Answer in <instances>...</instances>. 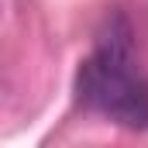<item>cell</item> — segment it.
I'll return each mask as SVG.
<instances>
[{"instance_id": "6da1fadb", "label": "cell", "mask_w": 148, "mask_h": 148, "mask_svg": "<svg viewBox=\"0 0 148 148\" xmlns=\"http://www.w3.org/2000/svg\"><path fill=\"white\" fill-rule=\"evenodd\" d=\"M76 97L127 131H148V76L134 66V31L121 10L107 17L97 48L79 62Z\"/></svg>"}]
</instances>
